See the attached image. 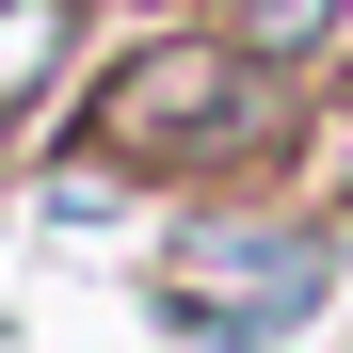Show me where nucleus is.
Masks as SVG:
<instances>
[{"instance_id":"1","label":"nucleus","mask_w":353,"mask_h":353,"mask_svg":"<svg viewBox=\"0 0 353 353\" xmlns=\"http://www.w3.org/2000/svg\"><path fill=\"white\" fill-rule=\"evenodd\" d=\"M241 129H257V65L241 48H145L112 81V112H97V145H129V161H225Z\"/></svg>"},{"instance_id":"2","label":"nucleus","mask_w":353,"mask_h":353,"mask_svg":"<svg viewBox=\"0 0 353 353\" xmlns=\"http://www.w3.org/2000/svg\"><path fill=\"white\" fill-rule=\"evenodd\" d=\"M65 32H81V0H0V112H32L65 81Z\"/></svg>"},{"instance_id":"3","label":"nucleus","mask_w":353,"mask_h":353,"mask_svg":"<svg viewBox=\"0 0 353 353\" xmlns=\"http://www.w3.org/2000/svg\"><path fill=\"white\" fill-rule=\"evenodd\" d=\"M321 32H337V0H241V48H289V65H305Z\"/></svg>"}]
</instances>
